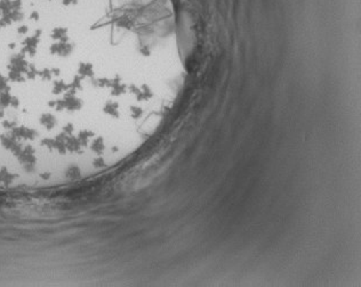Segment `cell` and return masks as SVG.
Wrapping results in <instances>:
<instances>
[{"label": "cell", "instance_id": "1", "mask_svg": "<svg viewBox=\"0 0 361 287\" xmlns=\"http://www.w3.org/2000/svg\"><path fill=\"white\" fill-rule=\"evenodd\" d=\"M140 0H0V162L78 155L130 99Z\"/></svg>", "mask_w": 361, "mask_h": 287}]
</instances>
